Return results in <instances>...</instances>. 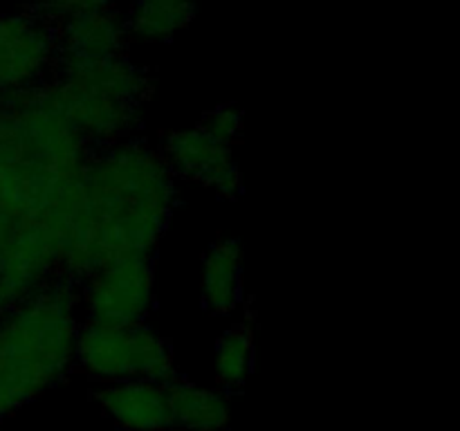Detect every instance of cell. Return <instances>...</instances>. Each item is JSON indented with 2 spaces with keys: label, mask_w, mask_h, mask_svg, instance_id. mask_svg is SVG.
Segmentation results:
<instances>
[{
  "label": "cell",
  "mask_w": 460,
  "mask_h": 431,
  "mask_svg": "<svg viewBox=\"0 0 460 431\" xmlns=\"http://www.w3.org/2000/svg\"><path fill=\"white\" fill-rule=\"evenodd\" d=\"M84 202L61 241V277L76 286L103 265L151 259L173 214L175 175L160 151L126 137L90 153L81 175Z\"/></svg>",
  "instance_id": "cell-1"
},
{
  "label": "cell",
  "mask_w": 460,
  "mask_h": 431,
  "mask_svg": "<svg viewBox=\"0 0 460 431\" xmlns=\"http://www.w3.org/2000/svg\"><path fill=\"white\" fill-rule=\"evenodd\" d=\"M79 286L57 277L0 317V420L75 366Z\"/></svg>",
  "instance_id": "cell-2"
},
{
  "label": "cell",
  "mask_w": 460,
  "mask_h": 431,
  "mask_svg": "<svg viewBox=\"0 0 460 431\" xmlns=\"http://www.w3.org/2000/svg\"><path fill=\"white\" fill-rule=\"evenodd\" d=\"M75 364L85 375L103 384L124 380H151L164 384L178 377L169 341L146 323H81L76 332Z\"/></svg>",
  "instance_id": "cell-3"
},
{
  "label": "cell",
  "mask_w": 460,
  "mask_h": 431,
  "mask_svg": "<svg viewBox=\"0 0 460 431\" xmlns=\"http://www.w3.org/2000/svg\"><path fill=\"white\" fill-rule=\"evenodd\" d=\"M155 303V272L146 256L112 260L79 283L85 321L103 326L144 323Z\"/></svg>",
  "instance_id": "cell-4"
},
{
  "label": "cell",
  "mask_w": 460,
  "mask_h": 431,
  "mask_svg": "<svg viewBox=\"0 0 460 431\" xmlns=\"http://www.w3.org/2000/svg\"><path fill=\"white\" fill-rule=\"evenodd\" d=\"M61 236L43 220L18 224L0 247V317L61 277Z\"/></svg>",
  "instance_id": "cell-5"
},
{
  "label": "cell",
  "mask_w": 460,
  "mask_h": 431,
  "mask_svg": "<svg viewBox=\"0 0 460 431\" xmlns=\"http://www.w3.org/2000/svg\"><path fill=\"white\" fill-rule=\"evenodd\" d=\"M160 155L175 178L193 180L225 198L241 193L243 180L232 146L214 139L200 126L162 135Z\"/></svg>",
  "instance_id": "cell-6"
},
{
  "label": "cell",
  "mask_w": 460,
  "mask_h": 431,
  "mask_svg": "<svg viewBox=\"0 0 460 431\" xmlns=\"http://www.w3.org/2000/svg\"><path fill=\"white\" fill-rule=\"evenodd\" d=\"M45 97L61 110L88 146L103 148L130 137L142 121V106L119 101L106 94L88 92L61 81H45Z\"/></svg>",
  "instance_id": "cell-7"
},
{
  "label": "cell",
  "mask_w": 460,
  "mask_h": 431,
  "mask_svg": "<svg viewBox=\"0 0 460 431\" xmlns=\"http://www.w3.org/2000/svg\"><path fill=\"white\" fill-rule=\"evenodd\" d=\"M57 52L49 22L31 13L0 16V94L43 84Z\"/></svg>",
  "instance_id": "cell-8"
},
{
  "label": "cell",
  "mask_w": 460,
  "mask_h": 431,
  "mask_svg": "<svg viewBox=\"0 0 460 431\" xmlns=\"http://www.w3.org/2000/svg\"><path fill=\"white\" fill-rule=\"evenodd\" d=\"M57 81L88 92L106 94L119 101L142 106L151 92V79L146 70L135 66L130 58L115 54L103 58H81L58 54Z\"/></svg>",
  "instance_id": "cell-9"
},
{
  "label": "cell",
  "mask_w": 460,
  "mask_h": 431,
  "mask_svg": "<svg viewBox=\"0 0 460 431\" xmlns=\"http://www.w3.org/2000/svg\"><path fill=\"white\" fill-rule=\"evenodd\" d=\"M93 398L112 422L130 431H157L173 427L166 386L151 380H124L102 384Z\"/></svg>",
  "instance_id": "cell-10"
},
{
  "label": "cell",
  "mask_w": 460,
  "mask_h": 431,
  "mask_svg": "<svg viewBox=\"0 0 460 431\" xmlns=\"http://www.w3.org/2000/svg\"><path fill=\"white\" fill-rule=\"evenodd\" d=\"M58 54L81 58H103L115 57L124 49L128 30L126 21L112 9L103 12L81 13L61 22V30L57 34Z\"/></svg>",
  "instance_id": "cell-11"
},
{
  "label": "cell",
  "mask_w": 460,
  "mask_h": 431,
  "mask_svg": "<svg viewBox=\"0 0 460 431\" xmlns=\"http://www.w3.org/2000/svg\"><path fill=\"white\" fill-rule=\"evenodd\" d=\"M202 303L214 314H232L243 299V247L220 238L202 260Z\"/></svg>",
  "instance_id": "cell-12"
},
{
  "label": "cell",
  "mask_w": 460,
  "mask_h": 431,
  "mask_svg": "<svg viewBox=\"0 0 460 431\" xmlns=\"http://www.w3.org/2000/svg\"><path fill=\"white\" fill-rule=\"evenodd\" d=\"M173 427L191 431H218L232 418V404L220 391L205 389L193 382L173 377L164 382Z\"/></svg>",
  "instance_id": "cell-13"
},
{
  "label": "cell",
  "mask_w": 460,
  "mask_h": 431,
  "mask_svg": "<svg viewBox=\"0 0 460 431\" xmlns=\"http://www.w3.org/2000/svg\"><path fill=\"white\" fill-rule=\"evenodd\" d=\"M191 18V0H137L126 18V30L133 39L155 43L184 30Z\"/></svg>",
  "instance_id": "cell-14"
},
{
  "label": "cell",
  "mask_w": 460,
  "mask_h": 431,
  "mask_svg": "<svg viewBox=\"0 0 460 431\" xmlns=\"http://www.w3.org/2000/svg\"><path fill=\"white\" fill-rule=\"evenodd\" d=\"M254 357V332L250 321L223 332L216 346V380L223 389H238L245 384Z\"/></svg>",
  "instance_id": "cell-15"
},
{
  "label": "cell",
  "mask_w": 460,
  "mask_h": 431,
  "mask_svg": "<svg viewBox=\"0 0 460 431\" xmlns=\"http://www.w3.org/2000/svg\"><path fill=\"white\" fill-rule=\"evenodd\" d=\"M112 3L115 0H40L30 13L40 18V21L49 22V25H54V22H66L70 18L81 16V13L111 9Z\"/></svg>",
  "instance_id": "cell-16"
},
{
  "label": "cell",
  "mask_w": 460,
  "mask_h": 431,
  "mask_svg": "<svg viewBox=\"0 0 460 431\" xmlns=\"http://www.w3.org/2000/svg\"><path fill=\"white\" fill-rule=\"evenodd\" d=\"M200 128L205 133H209L214 139H218V142L232 146V142L243 130V112L236 106H227L225 103V106H218L211 112H207Z\"/></svg>",
  "instance_id": "cell-17"
},
{
  "label": "cell",
  "mask_w": 460,
  "mask_h": 431,
  "mask_svg": "<svg viewBox=\"0 0 460 431\" xmlns=\"http://www.w3.org/2000/svg\"><path fill=\"white\" fill-rule=\"evenodd\" d=\"M16 227H18L16 220H13L12 216H9L7 211H4L3 207H0V247L4 245V241H7V238L12 236V232Z\"/></svg>",
  "instance_id": "cell-18"
}]
</instances>
